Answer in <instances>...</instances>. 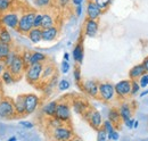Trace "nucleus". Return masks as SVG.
<instances>
[{
  "instance_id": "nucleus-5",
  "label": "nucleus",
  "mask_w": 148,
  "mask_h": 141,
  "mask_svg": "<svg viewBox=\"0 0 148 141\" xmlns=\"http://www.w3.org/2000/svg\"><path fill=\"white\" fill-rule=\"evenodd\" d=\"M83 118L90 124V126L95 129V130H98L99 127H101L103 125V116H101V113L95 108H89L87 109L83 114H82Z\"/></svg>"
},
{
  "instance_id": "nucleus-33",
  "label": "nucleus",
  "mask_w": 148,
  "mask_h": 141,
  "mask_svg": "<svg viewBox=\"0 0 148 141\" xmlns=\"http://www.w3.org/2000/svg\"><path fill=\"white\" fill-rule=\"evenodd\" d=\"M70 87H71V83H70V81L67 79H62L57 83V88H58L59 91H66V90L70 89Z\"/></svg>"
},
{
  "instance_id": "nucleus-49",
  "label": "nucleus",
  "mask_w": 148,
  "mask_h": 141,
  "mask_svg": "<svg viewBox=\"0 0 148 141\" xmlns=\"http://www.w3.org/2000/svg\"><path fill=\"white\" fill-rule=\"evenodd\" d=\"M143 65H144V67H145L146 72H148V56L147 57H145V59L143 60Z\"/></svg>"
},
{
  "instance_id": "nucleus-18",
  "label": "nucleus",
  "mask_w": 148,
  "mask_h": 141,
  "mask_svg": "<svg viewBox=\"0 0 148 141\" xmlns=\"http://www.w3.org/2000/svg\"><path fill=\"white\" fill-rule=\"evenodd\" d=\"M72 108H73V110L76 114L82 115L87 109L90 108V106H89V104L86 100L77 98V99H74L73 101H72Z\"/></svg>"
},
{
  "instance_id": "nucleus-15",
  "label": "nucleus",
  "mask_w": 148,
  "mask_h": 141,
  "mask_svg": "<svg viewBox=\"0 0 148 141\" xmlns=\"http://www.w3.org/2000/svg\"><path fill=\"white\" fill-rule=\"evenodd\" d=\"M103 10L99 8V6L93 1V0H88L87 2V18L90 19H99L103 15Z\"/></svg>"
},
{
  "instance_id": "nucleus-25",
  "label": "nucleus",
  "mask_w": 148,
  "mask_h": 141,
  "mask_svg": "<svg viewBox=\"0 0 148 141\" xmlns=\"http://www.w3.org/2000/svg\"><path fill=\"white\" fill-rule=\"evenodd\" d=\"M55 25V19L53 15L49 13H42V21H41V29H48Z\"/></svg>"
},
{
  "instance_id": "nucleus-45",
  "label": "nucleus",
  "mask_w": 148,
  "mask_h": 141,
  "mask_svg": "<svg viewBox=\"0 0 148 141\" xmlns=\"http://www.w3.org/2000/svg\"><path fill=\"white\" fill-rule=\"evenodd\" d=\"M19 124L24 129H33L34 127V124L32 123V122H30V121H22V122H19Z\"/></svg>"
},
{
  "instance_id": "nucleus-16",
  "label": "nucleus",
  "mask_w": 148,
  "mask_h": 141,
  "mask_svg": "<svg viewBox=\"0 0 148 141\" xmlns=\"http://www.w3.org/2000/svg\"><path fill=\"white\" fill-rule=\"evenodd\" d=\"M14 108L16 113V117L26 116V110H25V99L24 94H18L14 99Z\"/></svg>"
},
{
  "instance_id": "nucleus-47",
  "label": "nucleus",
  "mask_w": 148,
  "mask_h": 141,
  "mask_svg": "<svg viewBox=\"0 0 148 141\" xmlns=\"http://www.w3.org/2000/svg\"><path fill=\"white\" fill-rule=\"evenodd\" d=\"M133 122H134V120H133L132 117H130L127 121H124L123 123L125 124V126H127L128 129H133Z\"/></svg>"
},
{
  "instance_id": "nucleus-51",
  "label": "nucleus",
  "mask_w": 148,
  "mask_h": 141,
  "mask_svg": "<svg viewBox=\"0 0 148 141\" xmlns=\"http://www.w3.org/2000/svg\"><path fill=\"white\" fill-rule=\"evenodd\" d=\"M64 60H67V62H70V53H64Z\"/></svg>"
},
{
  "instance_id": "nucleus-52",
  "label": "nucleus",
  "mask_w": 148,
  "mask_h": 141,
  "mask_svg": "<svg viewBox=\"0 0 148 141\" xmlns=\"http://www.w3.org/2000/svg\"><path fill=\"white\" fill-rule=\"evenodd\" d=\"M139 127V121H134L133 122V129H138Z\"/></svg>"
},
{
  "instance_id": "nucleus-53",
  "label": "nucleus",
  "mask_w": 148,
  "mask_h": 141,
  "mask_svg": "<svg viewBox=\"0 0 148 141\" xmlns=\"http://www.w3.org/2000/svg\"><path fill=\"white\" fill-rule=\"evenodd\" d=\"M148 94V90H144L141 93H140V97H145V96H147Z\"/></svg>"
},
{
  "instance_id": "nucleus-2",
  "label": "nucleus",
  "mask_w": 148,
  "mask_h": 141,
  "mask_svg": "<svg viewBox=\"0 0 148 141\" xmlns=\"http://www.w3.org/2000/svg\"><path fill=\"white\" fill-rule=\"evenodd\" d=\"M0 118H3V120L16 118L14 99L9 97H2V99L0 100Z\"/></svg>"
},
{
  "instance_id": "nucleus-32",
  "label": "nucleus",
  "mask_w": 148,
  "mask_h": 141,
  "mask_svg": "<svg viewBox=\"0 0 148 141\" xmlns=\"http://www.w3.org/2000/svg\"><path fill=\"white\" fill-rule=\"evenodd\" d=\"M33 2H34V6L37 8H39V9H45V8H48L51 5L53 0H34Z\"/></svg>"
},
{
  "instance_id": "nucleus-46",
  "label": "nucleus",
  "mask_w": 148,
  "mask_h": 141,
  "mask_svg": "<svg viewBox=\"0 0 148 141\" xmlns=\"http://www.w3.org/2000/svg\"><path fill=\"white\" fill-rule=\"evenodd\" d=\"M56 2H57V5H58L59 7L65 8V7L71 2V0H56Z\"/></svg>"
},
{
  "instance_id": "nucleus-3",
  "label": "nucleus",
  "mask_w": 148,
  "mask_h": 141,
  "mask_svg": "<svg viewBox=\"0 0 148 141\" xmlns=\"http://www.w3.org/2000/svg\"><path fill=\"white\" fill-rule=\"evenodd\" d=\"M34 16H36V12H33V10L26 12V13L21 15L17 27H16V31L18 32L19 34H26L33 27Z\"/></svg>"
},
{
  "instance_id": "nucleus-23",
  "label": "nucleus",
  "mask_w": 148,
  "mask_h": 141,
  "mask_svg": "<svg viewBox=\"0 0 148 141\" xmlns=\"http://www.w3.org/2000/svg\"><path fill=\"white\" fill-rule=\"evenodd\" d=\"M145 72H146V70H145L143 63L141 64H138V65H134L129 70V79L130 80H138Z\"/></svg>"
},
{
  "instance_id": "nucleus-29",
  "label": "nucleus",
  "mask_w": 148,
  "mask_h": 141,
  "mask_svg": "<svg viewBox=\"0 0 148 141\" xmlns=\"http://www.w3.org/2000/svg\"><path fill=\"white\" fill-rule=\"evenodd\" d=\"M12 51V44L0 41V57L3 59L6 56H8Z\"/></svg>"
},
{
  "instance_id": "nucleus-22",
  "label": "nucleus",
  "mask_w": 148,
  "mask_h": 141,
  "mask_svg": "<svg viewBox=\"0 0 148 141\" xmlns=\"http://www.w3.org/2000/svg\"><path fill=\"white\" fill-rule=\"evenodd\" d=\"M57 103H58V101H56V100H51V101L45 104V105L42 106V108H41L42 114H43L45 116H47V117H53V116H55Z\"/></svg>"
},
{
  "instance_id": "nucleus-37",
  "label": "nucleus",
  "mask_w": 148,
  "mask_h": 141,
  "mask_svg": "<svg viewBox=\"0 0 148 141\" xmlns=\"http://www.w3.org/2000/svg\"><path fill=\"white\" fill-rule=\"evenodd\" d=\"M137 81H138V83H139V86H140L141 89L147 88L148 87V72H145Z\"/></svg>"
},
{
  "instance_id": "nucleus-30",
  "label": "nucleus",
  "mask_w": 148,
  "mask_h": 141,
  "mask_svg": "<svg viewBox=\"0 0 148 141\" xmlns=\"http://www.w3.org/2000/svg\"><path fill=\"white\" fill-rule=\"evenodd\" d=\"M63 123L60 120H58L57 117H55V116H53V117H48V120H47V126L51 130V129H55V127H57V126H60V125H63Z\"/></svg>"
},
{
  "instance_id": "nucleus-55",
  "label": "nucleus",
  "mask_w": 148,
  "mask_h": 141,
  "mask_svg": "<svg viewBox=\"0 0 148 141\" xmlns=\"http://www.w3.org/2000/svg\"><path fill=\"white\" fill-rule=\"evenodd\" d=\"M3 68H5V65L1 63V64H0V74H1V72L3 70Z\"/></svg>"
},
{
  "instance_id": "nucleus-14",
  "label": "nucleus",
  "mask_w": 148,
  "mask_h": 141,
  "mask_svg": "<svg viewBox=\"0 0 148 141\" xmlns=\"http://www.w3.org/2000/svg\"><path fill=\"white\" fill-rule=\"evenodd\" d=\"M99 30V23L98 19H90L87 18L84 22V27H83V33L88 38H95L98 34Z\"/></svg>"
},
{
  "instance_id": "nucleus-39",
  "label": "nucleus",
  "mask_w": 148,
  "mask_h": 141,
  "mask_svg": "<svg viewBox=\"0 0 148 141\" xmlns=\"http://www.w3.org/2000/svg\"><path fill=\"white\" fill-rule=\"evenodd\" d=\"M101 127H103V129L106 131V133H107V134H110L112 131H114V130H115V125L112 123L108 118H107L106 121H104V122H103Z\"/></svg>"
},
{
  "instance_id": "nucleus-19",
  "label": "nucleus",
  "mask_w": 148,
  "mask_h": 141,
  "mask_svg": "<svg viewBox=\"0 0 148 141\" xmlns=\"http://www.w3.org/2000/svg\"><path fill=\"white\" fill-rule=\"evenodd\" d=\"M119 113H120V116H121L122 122H124V121H127L128 118L132 117L133 110H132V107H131V105H130L129 103L123 101V103L120 105V107H119Z\"/></svg>"
},
{
  "instance_id": "nucleus-8",
  "label": "nucleus",
  "mask_w": 148,
  "mask_h": 141,
  "mask_svg": "<svg viewBox=\"0 0 148 141\" xmlns=\"http://www.w3.org/2000/svg\"><path fill=\"white\" fill-rule=\"evenodd\" d=\"M55 117L58 120H60L63 123H69L71 121V105L69 101H59L57 103V107H56V113Z\"/></svg>"
},
{
  "instance_id": "nucleus-41",
  "label": "nucleus",
  "mask_w": 148,
  "mask_h": 141,
  "mask_svg": "<svg viewBox=\"0 0 148 141\" xmlns=\"http://www.w3.org/2000/svg\"><path fill=\"white\" fill-rule=\"evenodd\" d=\"M70 70H71L70 62L63 59V62H62V64H60V72H62L63 74H67V73L70 72Z\"/></svg>"
},
{
  "instance_id": "nucleus-20",
  "label": "nucleus",
  "mask_w": 148,
  "mask_h": 141,
  "mask_svg": "<svg viewBox=\"0 0 148 141\" xmlns=\"http://www.w3.org/2000/svg\"><path fill=\"white\" fill-rule=\"evenodd\" d=\"M72 56H73L74 62L76 64H82L83 62V57H84V48H83V44L82 42H79L74 46L73 51H72Z\"/></svg>"
},
{
  "instance_id": "nucleus-1",
  "label": "nucleus",
  "mask_w": 148,
  "mask_h": 141,
  "mask_svg": "<svg viewBox=\"0 0 148 141\" xmlns=\"http://www.w3.org/2000/svg\"><path fill=\"white\" fill-rule=\"evenodd\" d=\"M42 68H43V63H38V64H31L25 68V79L26 81L36 86L40 83L41 81V73H42Z\"/></svg>"
},
{
  "instance_id": "nucleus-54",
  "label": "nucleus",
  "mask_w": 148,
  "mask_h": 141,
  "mask_svg": "<svg viewBox=\"0 0 148 141\" xmlns=\"http://www.w3.org/2000/svg\"><path fill=\"white\" fill-rule=\"evenodd\" d=\"M17 140V138L16 137H10L9 139H8V141H16Z\"/></svg>"
},
{
  "instance_id": "nucleus-12",
  "label": "nucleus",
  "mask_w": 148,
  "mask_h": 141,
  "mask_svg": "<svg viewBox=\"0 0 148 141\" xmlns=\"http://www.w3.org/2000/svg\"><path fill=\"white\" fill-rule=\"evenodd\" d=\"M81 89L84 91L86 94L92 98H98L99 91V82L96 80H86L81 83Z\"/></svg>"
},
{
  "instance_id": "nucleus-11",
  "label": "nucleus",
  "mask_w": 148,
  "mask_h": 141,
  "mask_svg": "<svg viewBox=\"0 0 148 141\" xmlns=\"http://www.w3.org/2000/svg\"><path fill=\"white\" fill-rule=\"evenodd\" d=\"M24 99H25L26 115H32L33 113H36V110L39 108L40 98L38 97L36 93H25L24 94Z\"/></svg>"
},
{
  "instance_id": "nucleus-10",
  "label": "nucleus",
  "mask_w": 148,
  "mask_h": 141,
  "mask_svg": "<svg viewBox=\"0 0 148 141\" xmlns=\"http://www.w3.org/2000/svg\"><path fill=\"white\" fill-rule=\"evenodd\" d=\"M7 68L10 70V73L14 75V77L16 79V81L19 80L23 76V73L25 72V65L23 63V59L21 57V53H17L16 57L14 58V60L10 63V65Z\"/></svg>"
},
{
  "instance_id": "nucleus-58",
  "label": "nucleus",
  "mask_w": 148,
  "mask_h": 141,
  "mask_svg": "<svg viewBox=\"0 0 148 141\" xmlns=\"http://www.w3.org/2000/svg\"><path fill=\"white\" fill-rule=\"evenodd\" d=\"M1 84H2V82H1V80H0V87H1Z\"/></svg>"
},
{
  "instance_id": "nucleus-43",
  "label": "nucleus",
  "mask_w": 148,
  "mask_h": 141,
  "mask_svg": "<svg viewBox=\"0 0 148 141\" xmlns=\"http://www.w3.org/2000/svg\"><path fill=\"white\" fill-rule=\"evenodd\" d=\"M73 76H74V80H75V82L76 83H81V70L79 68V67H76L73 72Z\"/></svg>"
},
{
  "instance_id": "nucleus-26",
  "label": "nucleus",
  "mask_w": 148,
  "mask_h": 141,
  "mask_svg": "<svg viewBox=\"0 0 148 141\" xmlns=\"http://www.w3.org/2000/svg\"><path fill=\"white\" fill-rule=\"evenodd\" d=\"M0 41L13 44V36L10 34V32L8 31L7 27H5L2 25H0Z\"/></svg>"
},
{
  "instance_id": "nucleus-44",
  "label": "nucleus",
  "mask_w": 148,
  "mask_h": 141,
  "mask_svg": "<svg viewBox=\"0 0 148 141\" xmlns=\"http://www.w3.org/2000/svg\"><path fill=\"white\" fill-rule=\"evenodd\" d=\"M120 139V134L116 130L112 131L110 134H107V140H119Z\"/></svg>"
},
{
  "instance_id": "nucleus-56",
  "label": "nucleus",
  "mask_w": 148,
  "mask_h": 141,
  "mask_svg": "<svg viewBox=\"0 0 148 141\" xmlns=\"http://www.w3.org/2000/svg\"><path fill=\"white\" fill-rule=\"evenodd\" d=\"M2 97H3V94H2V90H1V87H0V100L2 99Z\"/></svg>"
},
{
  "instance_id": "nucleus-17",
  "label": "nucleus",
  "mask_w": 148,
  "mask_h": 141,
  "mask_svg": "<svg viewBox=\"0 0 148 141\" xmlns=\"http://www.w3.org/2000/svg\"><path fill=\"white\" fill-rule=\"evenodd\" d=\"M58 33H59V30L56 25L48 29H42V41H46V42L54 41L58 36Z\"/></svg>"
},
{
  "instance_id": "nucleus-38",
  "label": "nucleus",
  "mask_w": 148,
  "mask_h": 141,
  "mask_svg": "<svg viewBox=\"0 0 148 141\" xmlns=\"http://www.w3.org/2000/svg\"><path fill=\"white\" fill-rule=\"evenodd\" d=\"M31 55H32V51H30V50H24L23 53H21V57H22V59H23V63H24V65H25V68H26V67L30 65Z\"/></svg>"
},
{
  "instance_id": "nucleus-21",
  "label": "nucleus",
  "mask_w": 148,
  "mask_h": 141,
  "mask_svg": "<svg viewBox=\"0 0 148 141\" xmlns=\"http://www.w3.org/2000/svg\"><path fill=\"white\" fill-rule=\"evenodd\" d=\"M27 38H29V40L32 42V43H34V44H38V43H40L41 41H42V29L41 27H32L27 33Z\"/></svg>"
},
{
  "instance_id": "nucleus-6",
  "label": "nucleus",
  "mask_w": 148,
  "mask_h": 141,
  "mask_svg": "<svg viewBox=\"0 0 148 141\" xmlns=\"http://www.w3.org/2000/svg\"><path fill=\"white\" fill-rule=\"evenodd\" d=\"M19 14L17 12H6L0 14V25L7 27V29H12V30H16L17 24L19 21Z\"/></svg>"
},
{
  "instance_id": "nucleus-7",
  "label": "nucleus",
  "mask_w": 148,
  "mask_h": 141,
  "mask_svg": "<svg viewBox=\"0 0 148 141\" xmlns=\"http://www.w3.org/2000/svg\"><path fill=\"white\" fill-rule=\"evenodd\" d=\"M51 132V138L55 140L59 141H65V140H71L73 138V130L72 127L63 124L60 126H57L55 129L50 130Z\"/></svg>"
},
{
  "instance_id": "nucleus-24",
  "label": "nucleus",
  "mask_w": 148,
  "mask_h": 141,
  "mask_svg": "<svg viewBox=\"0 0 148 141\" xmlns=\"http://www.w3.org/2000/svg\"><path fill=\"white\" fill-rule=\"evenodd\" d=\"M1 77H0V80H1V82L3 83V84H6V86H10V84H13L14 82H16V79L14 77V75L10 73V70H8L7 67H5L3 70L1 72Z\"/></svg>"
},
{
  "instance_id": "nucleus-31",
  "label": "nucleus",
  "mask_w": 148,
  "mask_h": 141,
  "mask_svg": "<svg viewBox=\"0 0 148 141\" xmlns=\"http://www.w3.org/2000/svg\"><path fill=\"white\" fill-rule=\"evenodd\" d=\"M12 0H0V14L10 10L12 8Z\"/></svg>"
},
{
  "instance_id": "nucleus-28",
  "label": "nucleus",
  "mask_w": 148,
  "mask_h": 141,
  "mask_svg": "<svg viewBox=\"0 0 148 141\" xmlns=\"http://www.w3.org/2000/svg\"><path fill=\"white\" fill-rule=\"evenodd\" d=\"M47 60V55L40 51H33L31 55V59H30V65L31 64H38V63H45Z\"/></svg>"
},
{
  "instance_id": "nucleus-36",
  "label": "nucleus",
  "mask_w": 148,
  "mask_h": 141,
  "mask_svg": "<svg viewBox=\"0 0 148 141\" xmlns=\"http://www.w3.org/2000/svg\"><path fill=\"white\" fill-rule=\"evenodd\" d=\"M93 1L99 6V8H100L103 12L107 10L112 3V0H93Z\"/></svg>"
},
{
  "instance_id": "nucleus-13",
  "label": "nucleus",
  "mask_w": 148,
  "mask_h": 141,
  "mask_svg": "<svg viewBox=\"0 0 148 141\" xmlns=\"http://www.w3.org/2000/svg\"><path fill=\"white\" fill-rule=\"evenodd\" d=\"M56 73V66L51 63V62H45L43 63V68H42V73H41V81L40 83L38 84L37 87L40 86H43L48 80H50Z\"/></svg>"
},
{
  "instance_id": "nucleus-35",
  "label": "nucleus",
  "mask_w": 148,
  "mask_h": 141,
  "mask_svg": "<svg viewBox=\"0 0 148 141\" xmlns=\"http://www.w3.org/2000/svg\"><path fill=\"white\" fill-rule=\"evenodd\" d=\"M16 55H17V53H16V51H13V50H12V51L9 53V55H8V56H6V57L2 59V64L5 65V67H8V66L10 65V63L14 60V58L16 57Z\"/></svg>"
},
{
  "instance_id": "nucleus-34",
  "label": "nucleus",
  "mask_w": 148,
  "mask_h": 141,
  "mask_svg": "<svg viewBox=\"0 0 148 141\" xmlns=\"http://www.w3.org/2000/svg\"><path fill=\"white\" fill-rule=\"evenodd\" d=\"M140 86H139V83H138V81L137 80H131V91H130V97H133V96H136V94H138L139 93V91H140Z\"/></svg>"
},
{
  "instance_id": "nucleus-50",
  "label": "nucleus",
  "mask_w": 148,
  "mask_h": 141,
  "mask_svg": "<svg viewBox=\"0 0 148 141\" xmlns=\"http://www.w3.org/2000/svg\"><path fill=\"white\" fill-rule=\"evenodd\" d=\"M84 0H71V2L73 3L74 6H79V5H82Z\"/></svg>"
},
{
  "instance_id": "nucleus-40",
  "label": "nucleus",
  "mask_w": 148,
  "mask_h": 141,
  "mask_svg": "<svg viewBox=\"0 0 148 141\" xmlns=\"http://www.w3.org/2000/svg\"><path fill=\"white\" fill-rule=\"evenodd\" d=\"M97 131V140L98 141H106L107 140V133L103 127H99Z\"/></svg>"
},
{
  "instance_id": "nucleus-9",
  "label": "nucleus",
  "mask_w": 148,
  "mask_h": 141,
  "mask_svg": "<svg viewBox=\"0 0 148 141\" xmlns=\"http://www.w3.org/2000/svg\"><path fill=\"white\" fill-rule=\"evenodd\" d=\"M115 89V94L120 100H125L128 97H130V91H131V80H122L119 81L116 84H114Z\"/></svg>"
},
{
  "instance_id": "nucleus-57",
  "label": "nucleus",
  "mask_w": 148,
  "mask_h": 141,
  "mask_svg": "<svg viewBox=\"0 0 148 141\" xmlns=\"http://www.w3.org/2000/svg\"><path fill=\"white\" fill-rule=\"evenodd\" d=\"M1 63H2V58L0 57V64H1Z\"/></svg>"
},
{
  "instance_id": "nucleus-4",
  "label": "nucleus",
  "mask_w": 148,
  "mask_h": 141,
  "mask_svg": "<svg viewBox=\"0 0 148 141\" xmlns=\"http://www.w3.org/2000/svg\"><path fill=\"white\" fill-rule=\"evenodd\" d=\"M98 98L104 103H112L116 99L114 84L111 82H99Z\"/></svg>"
},
{
  "instance_id": "nucleus-42",
  "label": "nucleus",
  "mask_w": 148,
  "mask_h": 141,
  "mask_svg": "<svg viewBox=\"0 0 148 141\" xmlns=\"http://www.w3.org/2000/svg\"><path fill=\"white\" fill-rule=\"evenodd\" d=\"M42 21V13H36V16L33 19V27H40Z\"/></svg>"
},
{
  "instance_id": "nucleus-27",
  "label": "nucleus",
  "mask_w": 148,
  "mask_h": 141,
  "mask_svg": "<svg viewBox=\"0 0 148 141\" xmlns=\"http://www.w3.org/2000/svg\"><path fill=\"white\" fill-rule=\"evenodd\" d=\"M108 120L111 121L112 123L114 124L115 126L119 125V124L122 122L121 120V116H120V113H119V109L117 108H111L108 110Z\"/></svg>"
},
{
  "instance_id": "nucleus-48",
  "label": "nucleus",
  "mask_w": 148,
  "mask_h": 141,
  "mask_svg": "<svg viewBox=\"0 0 148 141\" xmlns=\"http://www.w3.org/2000/svg\"><path fill=\"white\" fill-rule=\"evenodd\" d=\"M75 15L77 17H80L82 15V5H79V6H75Z\"/></svg>"
}]
</instances>
